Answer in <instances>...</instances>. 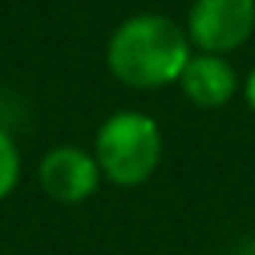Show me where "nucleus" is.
I'll return each instance as SVG.
<instances>
[{"instance_id": "obj_4", "label": "nucleus", "mask_w": 255, "mask_h": 255, "mask_svg": "<svg viewBox=\"0 0 255 255\" xmlns=\"http://www.w3.org/2000/svg\"><path fill=\"white\" fill-rule=\"evenodd\" d=\"M39 181H42L45 194L62 204H78V200L91 197L100 184V165L94 155L75 149V145H62L52 149L39 165Z\"/></svg>"}, {"instance_id": "obj_5", "label": "nucleus", "mask_w": 255, "mask_h": 255, "mask_svg": "<svg viewBox=\"0 0 255 255\" xmlns=\"http://www.w3.org/2000/svg\"><path fill=\"white\" fill-rule=\"evenodd\" d=\"M178 84L184 97L200 110H217V107L230 104L233 94L239 91V78L233 65L223 55H207V52H197L187 58Z\"/></svg>"}, {"instance_id": "obj_6", "label": "nucleus", "mask_w": 255, "mask_h": 255, "mask_svg": "<svg viewBox=\"0 0 255 255\" xmlns=\"http://www.w3.org/2000/svg\"><path fill=\"white\" fill-rule=\"evenodd\" d=\"M16 178H19V155H16V145L13 139L0 129V197L16 187Z\"/></svg>"}, {"instance_id": "obj_2", "label": "nucleus", "mask_w": 255, "mask_h": 255, "mask_svg": "<svg viewBox=\"0 0 255 255\" xmlns=\"http://www.w3.org/2000/svg\"><path fill=\"white\" fill-rule=\"evenodd\" d=\"M100 174L120 187H136L155 174L162 162V132L149 113L123 110L113 113L97 132Z\"/></svg>"}, {"instance_id": "obj_7", "label": "nucleus", "mask_w": 255, "mask_h": 255, "mask_svg": "<svg viewBox=\"0 0 255 255\" xmlns=\"http://www.w3.org/2000/svg\"><path fill=\"white\" fill-rule=\"evenodd\" d=\"M243 94H246V104H249V110L255 113V68L249 71V78L243 81Z\"/></svg>"}, {"instance_id": "obj_3", "label": "nucleus", "mask_w": 255, "mask_h": 255, "mask_svg": "<svg viewBox=\"0 0 255 255\" xmlns=\"http://www.w3.org/2000/svg\"><path fill=\"white\" fill-rule=\"evenodd\" d=\"M255 0H194L187 13V39L207 55H226L252 39Z\"/></svg>"}, {"instance_id": "obj_1", "label": "nucleus", "mask_w": 255, "mask_h": 255, "mask_svg": "<svg viewBox=\"0 0 255 255\" xmlns=\"http://www.w3.org/2000/svg\"><path fill=\"white\" fill-rule=\"evenodd\" d=\"M187 29L162 13H139L117 26L107 45V65L113 78L126 87L155 91L181 78L187 58L194 55Z\"/></svg>"}]
</instances>
